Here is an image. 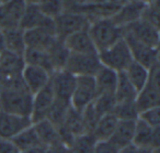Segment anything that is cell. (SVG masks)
<instances>
[{
  "label": "cell",
  "mask_w": 160,
  "mask_h": 153,
  "mask_svg": "<svg viewBox=\"0 0 160 153\" xmlns=\"http://www.w3.org/2000/svg\"><path fill=\"white\" fill-rule=\"evenodd\" d=\"M88 32L98 53L107 50L124 36V29L118 27L111 17L92 20Z\"/></svg>",
  "instance_id": "6da1fadb"
},
{
  "label": "cell",
  "mask_w": 160,
  "mask_h": 153,
  "mask_svg": "<svg viewBox=\"0 0 160 153\" xmlns=\"http://www.w3.org/2000/svg\"><path fill=\"white\" fill-rule=\"evenodd\" d=\"M98 57L102 66L113 69L116 73L124 72L134 61L124 38L120 39L104 51L99 52Z\"/></svg>",
  "instance_id": "7a4b0ae2"
},
{
  "label": "cell",
  "mask_w": 160,
  "mask_h": 153,
  "mask_svg": "<svg viewBox=\"0 0 160 153\" xmlns=\"http://www.w3.org/2000/svg\"><path fill=\"white\" fill-rule=\"evenodd\" d=\"M0 108L3 112L20 117H31L32 95L29 91H7L0 93Z\"/></svg>",
  "instance_id": "3957f363"
},
{
  "label": "cell",
  "mask_w": 160,
  "mask_h": 153,
  "mask_svg": "<svg viewBox=\"0 0 160 153\" xmlns=\"http://www.w3.org/2000/svg\"><path fill=\"white\" fill-rule=\"evenodd\" d=\"M89 25L90 20L83 14L65 9L62 14L55 18L56 36L58 40L62 41L72 33L88 29Z\"/></svg>",
  "instance_id": "277c9868"
},
{
  "label": "cell",
  "mask_w": 160,
  "mask_h": 153,
  "mask_svg": "<svg viewBox=\"0 0 160 153\" xmlns=\"http://www.w3.org/2000/svg\"><path fill=\"white\" fill-rule=\"evenodd\" d=\"M19 25L23 30L43 29L56 36L55 20L43 14L38 1H25L24 12Z\"/></svg>",
  "instance_id": "5b68a950"
},
{
  "label": "cell",
  "mask_w": 160,
  "mask_h": 153,
  "mask_svg": "<svg viewBox=\"0 0 160 153\" xmlns=\"http://www.w3.org/2000/svg\"><path fill=\"white\" fill-rule=\"evenodd\" d=\"M101 63L98 54H71L67 58L65 69L76 77H94L100 69Z\"/></svg>",
  "instance_id": "8992f818"
},
{
  "label": "cell",
  "mask_w": 160,
  "mask_h": 153,
  "mask_svg": "<svg viewBox=\"0 0 160 153\" xmlns=\"http://www.w3.org/2000/svg\"><path fill=\"white\" fill-rule=\"evenodd\" d=\"M98 97L94 77H77L76 87L70 99V106L77 111H82Z\"/></svg>",
  "instance_id": "52a82bcc"
},
{
  "label": "cell",
  "mask_w": 160,
  "mask_h": 153,
  "mask_svg": "<svg viewBox=\"0 0 160 153\" xmlns=\"http://www.w3.org/2000/svg\"><path fill=\"white\" fill-rule=\"evenodd\" d=\"M77 77L68 72L67 69L62 68L53 72L51 75V85L55 98L62 101L70 104L71 96L76 87Z\"/></svg>",
  "instance_id": "ba28073f"
},
{
  "label": "cell",
  "mask_w": 160,
  "mask_h": 153,
  "mask_svg": "<svg viewBox=\"0 0 160 153\" xmlns=\"http://www.w3.org/2000/svg\"><path fill=\"white\" fill-rule=\"evenodd\" d=\"M123 38L125 39L129 50H131L134 62L139 63L148 69L155 64L159 63V49H153V47L147 46V45L138 42L136 39H134L131 34L126 33V32H124Z\"/></svg>",
  "instance_id": "9c48e42d"
},
{
  "label": "cell",
  "mask_w": 160,
  "mask_h": 153,
  "mask_svg": "<svg viewBox=\"0 0 160 153\" xmlns=\"http://www.w3.org/2000/svg\"><path fill=\"white\" fill-rule=\"evenodd\" d=\"M124 32L131 34L138 42L142 43L147 46L159 49V28L153 27L152 25L142 20V19L124 28Z\"/></svg>",
  "instance_id": "30bf717a"
},
{
  "label": "cell",
  "mask_w": 160,
  "mask_h": 153,
  "mask_svg": "<svg viewBox=\"0 0 160 153\" xmlns=\"http://www.w3.org/2000/svg\"><path fill=\"white\" fill-rule=\"evenodd\" d=\"M133 145L136 148H149L159 150L160 148V128H151L142 120L135 121Z\"/></svg>",
  "instance_id": "8fae6325"
},
{
  "label": "cell",
  "mask_w": 160,
  "mask_h": 153,
  "mask_svg": "<svg viewBox=\"0 0 160 153\" xmlns=\"http://www.w3.org/2000/svg\"><path fill=\"white\" fill-rule=\"evenodd\" d=\"M33 124L31 118L20 117L0 111V138L12 140L14 137Z\"/></svg>",
  "instance_id": "7c38bea8"
},
{
  "label": "cell",
  "mask_w": 160,
  "mask_h": 153,
  "mask_svg": "<svg viewBox=\"0 0 160 153\" xmlns=\"http://www.w3.org/2000/svg\"><path fill=\"white\" fill-rule=\"evenodd\" d=\"M21 75H22L23 83H24L28 91L31 95H35L41 89H43L49 84L52 74L45 71L44 68L25 64Z\"/></svg>",
  "instance_id": "4fadbf2b"
},
{
  "label": "cell",
  "mask_w": 160,
  "mask_h": 153,
  "mask_svg": "<svg viewBox=\"0 0 160 153\" xmlns=\"http://www.w3.org/2000/svg\"><path fill=\"white\" fill-rule=\"evenodd\" d=\"M54 100H55V95L49 84L35 95H32V111L30 118L33 123H36L46 118V115Z\"/></svg>",
  "instance_id": "5bb4252c"
},
{
  "label": "cell",
  "mask_w": 160,
  "mask_h": 153,
  "mask_svg": "<svg viewBox=\"0 0 160 153\" xmlns=\"http://www.w3.org/2000/svg\"><path fill=\"white\" fill-rule=\"evenodd\" d=\"M25 1H0V30L20 27Z\"/></svg>",
  "instance_id": "9a60e30c"
},
{
  "label": "cell",
  "mask_w": 160,
  "mask_h": 153,
  "mask_svg": "<svg viewBox=\"0 0 160 153\" xmlns=\"http://www.w3.org/2000/svg\"><path fill=\"white\" fill-rule=\"evenodd\" d=\"M58 39L54 33L43 29L24 30V43L27 49L42 50L49 52L57 43Z\"/></svg>",
  "instance_id": "2e32d148"
},
{
  "label": "cell",
  "mask_w": 160,
  "mask_h": 153,
  "mask_svg": "<svg viewBox=\"0 0 160 153\" xmlns=\"http://www.w3.org/2000/svg\"><path fill=\"white\" fill-rule=\"evenodd\" d=\"M62 43L71 54H98L88 29L72 33L62 40Z\"/></svg>",
  "instance_id": "e0dca14e"
},
{
  "label": "cell",
  "mask_w": 160,
  "mask_h": 153,
  "mask_svg": "<svg viewBox=\"0 0 160 153\" xmlns=\"http://www.w3.org/2000/svg\"><path fill=\"white\" fill-rule=\"evenodd\" d=\"M146 6L145 1H131V3H123L120 9L116 11L113 17V21L121 28H126L127 25L139 20L144 8Z\"/></svg>",
  "instance_id": "ac0fdd59"
},
{
  "label": "cell",
  "mask_w": 160,
  "mask_h": 153,
  "mask_svg": "<svg viewBox=\"0 0 160 153\" xmlns=\"http://www.w3.org/2000/svg\"><path fill=\"white\" fill-rule=\"evenodd\" d=\"M135 105L139 113L155 107H160V85L147 82L146 86L137 93Z\"/></svg>",
  "instance_id": "d6986e66"
},
{
  "label": "cell",
  "mask_w": 160,
  "mask_h": 153,
  "mask_svg": "<svg viewBox=\"0 0 160 153\" xmlns=\"http://www.w3.org/2000/svg\"><path fill=\"white\" fill-rule=\"evenodd\" d=\"M1 32L3 36L5 51H9L11 53L23 56L27 49L24 43V30L21 29L20 27H11L2 29Z\"/></svg>",
  "instance_id": "ffe728a7"
},
{
  "label": "cell",
  "mask_w": 160,
  "mask_h": 153,
  "mask_svg": "<svg viewBox=\"0 0 160 153\" xmlns=\"http://www.w3.org/2000/svg\"><path fill=\"white\" fill-rule=\"evenodd\" d=\"M118 73L101 65L100 69L94 75V82L98 95H114L118 84Z\"/></svg>",
  "instance_id": "44dd1931"
},
{
  "label": "cell",
  "mask_w": 160,
  "mask_h": 153,
  "mask_svg": "<svg viewBox=\"0 0 160 153\" xmlns=\"http://www.w3.org/2000/svg\"><path fill=\"white\" fill-rule=\"evenodd\" d=\"M135 121H118L112 137L109 141L118 150L133 144Z\"/></svg>",
  "instance_id": "7402d4cb"
},
{
  "label": "cell",
  "mask_w": 160,
  "mask_h": 153,
  "mask_svg": "<svg viewBox=\"0 0 160 153\" xmlns=\"http://www.w3.org/2000/svg\"><path fill=\"white\" fill-rule=\"evenodd\" d=\"M33 127L38 134V141L43 148L48 149L59 143L57 128L53 126L49 121H47L46 119L33 123Z\"/></svg>",
  "instance_id": "603a6c76"
},
{
  "label": "cell",
  "mask_w": 160,
  "mask_h": 153,
  "mask_svg": "<svg viewBox=\"0 0 160 153\" xmlns=\"http://www.w3.org/2000/svg\"><path fill=\"white\" fill-rule=\"evenodd\" d=\"M23 60L27 65H33L41 68H44L48 73H53L54 65L52 62L49 52L42 51V50L35 49H25L24 54H23Z\"/></svg>",
  "instance_id": "cb8c5ba5"
},
{
  "label": "cell",
  "mask_w": 160,
  "mask_h": 153,
  "mask_svg": "<svg viewBox=\"0 0 160 153\" xmlns=\"http://www.w3.org/2000/svg\"><path fill=\"white\" fill-rule=\"evenodd\" d=\"M118 121V120L116 119L113 113L103 116V117L99 118L91 134L93 135L97 141H109L115 130Z\"/></svg>",
  "instance_id": "d4e9b609"
},
{
  "label": "cell",
  "mask_w": 160,
  "mask_h": 153,
  "mask_svg": "<svg viewBox=\"0 0 160 153\" xmlns=\"http://www.w3.org/2000/svg\"><path fill=\"white\" fill-rule=\"evenodd\" d=\"M124 74L126 75L129 83L133 85V87L138 93L146 86L147 80H148L149 69L147 67L142 66L139 63L133 61L131 63V65L124 71Z\"/></svg>",
  "instance_id": "484cf974"
},
{
  "label": "cell",
  "mask_w": 160,
  "mask_h": 153,
  "mask_svg": "<svg viewBox=\"0 0 160 153\" xmlns=\"http://www.w3.org/2000/svg\"><path fill=\"white\" fill-rule=\"evenodd\" d=\"M137 96V91L133 87V85L127 79L126 75L124 72L118 73V84L114 91V98L116 102H123V101H134Z\"/></svg>",
  "instance_id": "4316f807"
},
{
  "label": "cell",
  "mask_w": 160,
  "mask_h": 153,
  "mask_svg": "<svg viewBox=\"0 0 160 153\" xmlns=\"http://www.w3.org/2000/svg\"><path fill=\"white\" fill-rule=\"evenodd\" d=\"M12 141L22 153L32 150V149L42 146L40 141H38V134H36L33 124L31 127H29V128H27L25 130H23L22 132H20L17 137H14L12 139Z\"/></svg>",
  "instance_id": "83f0119b"
},
{
  "label": "cell",
  "mask_w": 160,
  "mask_h": 153,
  "mask_svg": "<svg viewBox=\"0 0 160 153\" xmlns=\"http://www.w3.org/2000/svg\"><path fill=\"white\" fill-rule=\"evenodd\" d=\"M62 127L65 129H67L73 137H78V135L88 133L85 126V122H83L81 111H77L71 106L69 108L68 112H67L66 119H65Z\"/></svg>",
  "instance_id": "f1b7e54d"
},
{
  "label": "cell",
  "mask_w": 160,
  "mask_h": 153,
  "mask_svg": "<svg viewBox=\"0 0 160 153\" xmlns=\"http://www.w3.org/2000/svg\"><path fill=\"white\" fill-rule=\"evenodd\" d=\"M69 108H70V104L58 100L55 98V100H54L53 105L49 108L45 119L51 122L53 126H55L56 128H58V127L64 124Z\"/></svg>",
  "instance_id": "f546056e"
},
{
  "label": "cell",
  "mask_w": 160,
  "mask_h": 153,
  "mask_svg": "<svg viewBox=\"0 0 160 153\" xmlns=\"http://www.w3.org/2000/svg\"><path fill=\"white\" fill-rule=\"evenodd\" d=\"M97 140L91 133H85V134L75 137L69 148L67 149L68 153H93L94 145Z\"/></svg>",
  "instance_id": "4dcf8cb0"
},
{
  "label": "cell",
  "mask_w": 160,
  "mask_h": 153,
  "mask_svg": "<svg viewBox=\"0 0 160 153\" xmlns=\"http://www.w3.org/2000/svg\"><path fill=\"white\" fill-rule=\"evenodd\" d=\"M113 115L118 121H136L138 119L139 112L136 108L135 100H134V101L116 102Z\"/></svg>",
  "instance_id": "1f68e13d"
},
{
  "label": "cell",
  "mask_w": 160,
  "mask_h": 153,
  "mask_svg": "<svg viewBox=\"0 0 160 153\" xmlns=\"http://www.w3.org/2000/svg\"><path fill=\"white\" fill-rule=\"evenodd\" d=\"M25 66L23 56L18 54L11 53L9 51L1 52V62H0V69L9 72H19L21 73L23 67Z\"/></svg>",
  "instance_id": "d6a6232c"
},
{
  "label": "cell",
  "mask_w": 160,
  "mask_h": 153,
  "mask_svg": "<svg viewBox=\"0 0 160 153\" xmlns=\"http://www.w3.org/2000/svg\"><path fill=\"white\" fill-rule=\"evenodd\" d=\"M116 101L114 95H98L96 100L92 102V106L99 118L109 113H113Z\"/></svg>",
  "instance_id": "836d02e7"
},
{
  "label": "cell",
  "mask_w": 160,
  "mask_h": 153,
  "mask_svg": "<svg viewBox=\"0 0 160 153\" xmlns=\"http://www.w3.org/2000/svg\"><path fill=\"white\" fill-rule=\"evenodd\" d=\"M49 55H51L52 62H53L54 69H55V71L65 68L67 58H68V56H69V52H68V50L65 47L62 41H60V40L57 41V43L54 45L53 49L49 51Z\"/></svg>",
  "instance_id": "e575fe53"
},
{
  "label": "cell",
  "mask_w": 160,
  "mask_h": 153,
  "mask_svg": "<svg viewBox=\"0 0 160 153\" xmlns=\"http://www.w3.org/2000/svg\"><path fill=\"white\" fill-rule=\"evenodd\" d=\"M159 3L158 1H149V3H146L140 19L152 25L153 27L159 28Z\"/></svg>",
  "instance_id": "d590c367"
},
{
  "label": "cell",
  "mask_w": 160,
  "mask_h": 153,
  "mask_svg": "<svg viewBox=\"0 0 160 153\" xmlns=\"http://www.w3.org/2000/svg\"><path fill=\"white\" fill-rule=\"evenodd\" d=\"M38 3L43 14L54 20L65 11L64 1H38Z\"/></svg>",
  "instance_id": "8d00e7d4"
},
{
  "label": "cell",
  "mask_w": 160,
  "mask_h": 153,
  "mask_svg": "<svg viewBox=\"0 0 160 153\" xmlns=\"http://www.w3.org/2000/svg\"><path fill=\"white\" fill-rule=\"evenodd\" d=\"M138 119L150 126L151 128H160V107L142 111L138 116Z\"/></svg>",
  "instance_id": "74e56055"
},
{
  "label": "cell",
  "mask_w": 160,
  "mask_h": 153,
  "mask_svg": "<svg viewBox=\"0 0 160 153\" xmlns=\"http://www.w3.org/2000/svg\"><path fill=\"white\" fill-rule=\"evenodd\" d=\"M118 151L110 141H97L93 149V153H118Z\"/></svg>",
  "instance_id": "f35d334b"
},
{
  "label": "cell",
  "mask_w": 160,
  "mask_h": 153,
  "mask_svg": "<svg viewBox=\"0 0 160 153\" xmlns=\"http://www.w3.org/2000/svg\"><path fill=\"white\" fill-rule=\"evenodd\" d=\"M0 153H22L12 140L0 138Z\"/></svg>",
  "instance_id": "ab89813d"
},
{
  "label": "cell",
  "mask_w": 160,
  "mask_h": 153,
  "mask_svg": "<svg viewBox=\"0 0 160 153\" xmlns=\"http://www.w3.org/2000/svg\"><path fill=\"white\" fill-rule=\"evenodd\" d=\"M118 153H137V148L132 144V145H128L124 149H121Z\"/></svg>",
  "instance_id": "60d3db41"
},
{
  "label": "cell",
  "mask_w": 160,
  "mask_h": 153,
  "mask_svg": "<svg viewBox=\"0 0 160 153\" xmlns=\"http://www.w3.org/2000/svg\"><path fill=\"white\" fill-rule=\"evenodd\" d=\"M137 153H159V150H152L149 148H137Z\"/></svg>",
  "instance_id": "b9f144b4"
},
{
  "label": "cell",
  "mask_w": 160,
  "mask_h": 153,
  "mask_svg": "<svg viewBox=\"0 0 160 153\" xmlns=\"http://www.w3.org/2000/svg\"><path fill=\"white\" fill-rule=\"evenodd\" d=\"M0 62H1V52H0Z\"/></svg>",
  "instance_id": "7bdbcfd3"
},
{
  "label": "cell",
  "mask_w": 160,
  "mask_h": 153,
  "mask_svg": "<svg viewBox=\"0 0 160 153\" xmlns=\"http://www.w3.org/2000/svg\"><path fill=\"white\" fill-rule=\"evenodd\" d=\"M0 93H1V89H0Z\"/></svg>",
  "instance_id": "ee69618b"
},
{
  "label": "cell",
  "mask_w": 160,
  "mask_h": 153,
  "mask_svg": "<svg viewBox=\"0 0 160 153\" xmlns=\"http://www.w3.org/2000/svg\"><path fill=\"white\" fill-rule=\"evenodd\" d=\"M0 111H1V108H0Z\"/></svg>",
  "instance_id": "f6af8a7d"
}]
</instances>
